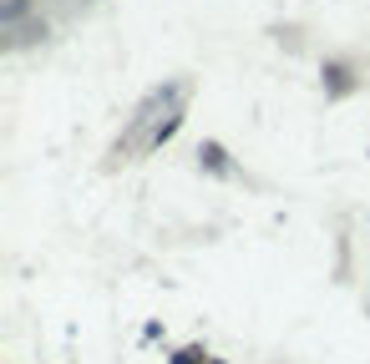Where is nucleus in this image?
Listing matches in <instances>:
<instances>
[{
	"label": "nucleus",
	"instance_id": "1",
	"mask_svg": "<svg viewBox=\"0 0 370 364\" xmlns=\"http://www.w3.org/2000/svg\"><path fill=\"white\" fill-rule=\"evenodd\" d=\"M198 157H203V167L229 172V162H224V147H219V142H203V147H198Z\"/></svg>",
	"mask_w": 370,
	"mask_h": 364
},
{
	"label": "nucleus",
	"instance_id": "2",
	"mask_svg": "<svg viewBox=\"0 0 370 364\" xmlns=\"http://www.w3.org/2000/svg\"><path fill=\"white\" fill-rule=\"evenodd\" d=\"M26 16V0H6V11H0V26H16Z\"/></svg>",
	"mask_w": 370,
	"mask_h": 364
},
{
	"label": "nucleus",
	"instance_id": "3",
	"mask_svg": "<svg viewBox=\"0 0 370 364\" xmlns=\"http://www.w3.org/2000/svg\"><path fill=\"white\" fill-rule=\"evenodd\" d=\"M325 76H330V86H335V91H345V86H350V81H345V76H350L345 66H325Z\"/></svg>",
	"mask_w": 370,
	"mask_h": 364
},
{
	"label": "nucleus",
	"instance_id": "4",
	"mask_svg": "<svg viewBox=\"0 0 370 364\" xmlns=\"http://www.w3.org/2000/svg\"><path fill=\"white\" fill-rule=\"evenodd\" d=\"M198 359V349H188V354H178V364H193Z\"/></svg>",
	"mask_w": 370,
	"mask_h": 364
}]
</instances>
